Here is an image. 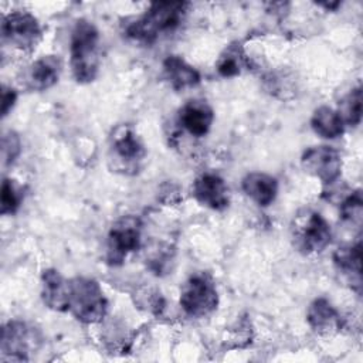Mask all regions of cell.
Instances as JSON below:
<instances>
[{"label": "cell", "mask_w": 363, "mask_h": 363, "mask_svg": "<svg viewBox=\"0 0 363 363\" xmlns=\"http://www.w3.org/2000/svg\"><path fill=\"white\" fill-rule=\"evenodd\" d=\"M306 320L309 326L320 335L333 333L340 329L342 325L339 312L325 298H316L309 303L306 311Z\"/></svg>", "instance_id": "cell-18"}, {"label": "cell", "mask_w": 363, "mask_h": 363, "mask_svg": "<svg viewBox=\"0 0 363 363\" xmlns=\"http://www.w3.org/2000/svg\"><path fill=\"white\" fill-rule=\"evenodd\" d=\"M363 216V197L362 190L350 191L340 201V218L343 223L360 227Z\"/></svg>", "instance_id": "cell-22"}, {"label": "cell", "mask_w": 363, "mask_h": 363, "mask_svg": "<svg viewBox=\"0 0 363 363\" xmlns=\"http://www.w3.org/2000/svg\"><path fill=\"white\" fill-rule=\"evenodd\" d=\"M292 240L296 250L305 255L322 252L332 241V230L322 214L303 210L292 224Z\"/></svg>", "instance_id": "cell-4"}, {"label": "cell", "mask_w": 363, "mask_h": 363, "mask_svg": "<svg viewBox=\"0 0 363 363\" xmlns=\"http://www.w3.org/2000/svg\"><path fill=\"white\" fill-rule=\"evenodd\" d=\"M241 189L259 207H268L278 194V180L262 172L247 173L241 180Z\"/></svg>", "instance_id": "cell-15"}, {"label": "cell", "mask_w": 363, "mask_h": 363, "mask_svg": "<svg viewBox=\"0 0 363 363\" xmlns=\"http://www.w3.org/2000/svg\"><path fill=\"white\" fill-rule=\"evenodd\" d=\"M333 264L337 272L354 288L362 286V244H347L339 247L333 252Z\"/></svg>", "instance_id": "cell-16"}, {"label": "cell", "mask_w": 363, "mask_h": 363, "mask_svg": "<svg viewBox=\"0 0 363 363\" xmlns=\"http://www.w3.org/2000/svg\"><path fill=\"white\" fill-rule=\"evenodd\" d=\"M17 101V92L14 88L3 85L1 88V116L6 118L9 112L13 109Z\"/></svg>", "instance_id": "cell-25"}, {"label": "cell", "mask_w": 363, "mask_h": 363, "mask_svg": "<svg viewBox=\"0 0 363 363\" xmlns=\"http://www.w3.org/2000/svg\"><path fill=\"white\" fill-rule=\"evenodd\" d=\"M163 77L176 91L193 88L200 82L199 71L179 55H169L163 61Z\"/></svg>", "instance_id": "cell-17"}, {"label": "cell", "mask_w": 363, "mask_h": 363, "mask_svg": "<svg viewBox=\"0 0 363 363\" xmlns=\"http://www.w3.org/2000/svg\"><path fill=\"white\" fill-rule=\"evenodd\" d=\"M214 112L203 99L187 101L179 111L180 126L194 138L206 136L213 125Z\"/></svg>", "instance_id": "cell-12"}, {"label": "cell", "mask_w": 363, "mask_h": 363, "mask_svg": "<svg viewBox=\"0 0 363 363\" xmlns=\"http://www.w3.org/2000/svg\"><path fill=\"white\" fill-rule=\"evenodd\" d=\"M111 160L123 173H136L146 156V149L140 138L128 125L118 126L111 136Z\"/></svg>", "instance_id": "cell-8"}, {"label": "cell", "mask_w": 363, "mask_h": 363, "mask_svg": "<svg viewBox=\"0 0 363 363\" xmlns=\"http://www.w3.org/2000/svg\"><path fill=\"white\" fill-rule=\"evenodd\" d=\"M337 113L345 125L357 126L362 119V88L352 89L340 102Z\"/></svg>", "instance_id": "cell-21"}, {"label": "cell", "mask_w": 363, "mask_h": 363, "mask_svg": "<svg viewBox=\"0 0 363 363\" xmlns=\"http://www.w3.org/2000/svg\"><path fill=\"white\" fill-rule=\"evenodd\" d=\"M69 281H67L57 269L48 268L41 274V298L52 311H68Z\"/></svg>", "instance_id": "cell-13"}, {"label": "cell", "mask_w": 363, "mask_h": 363, "mask_svg": "<svg viewBox=\"0 0 363 363\" xmlns=\"http://www.w3.org/2000/svg\"><path fill=\"white\" fill-rule=\"evenodd\" d=\"M1 40L13 48L31 51L41 40V26L28 11H11L1 20Z\"/></svg>", "instance_id": "cell-7"}, {"label": "cell", "mask_w": 363, "mask_h": 363, "mask_svg": "<svg viewBox=\"0 0 363 363\" xmlns=\"http://www.w3.org/2000/svg\"><path fill=\"white\" fill-rule=\"evenodd\" d=\"M301 164L306 173L319 179L325 186L337 182L342 173V156L330 146L308 147L301 157Z\"/></svg>", "instance_id": "cell-9"}, {"label": "cell", "mask_w": 363, "mask_h": 363, "mask_svg": "<svg viewBox=\"0 0 363 363\" xmlns=\"http://www.w3.org/2000/svg\"><path fill=\"white\" fill-rule=\"evenodd\" d=\"M71 71L77 82H92L99 71V31L94 23L78 20L69 40Z\"/></svg>", "instance_id": "cell-2"}, {"label": "cell", "mask_w": 363, "mask_h": 363, "mask_svg": "<svg viewBox=\"0 0 363 363\" xmlns=\"http://www.w3.org/2000/svg\"><path fill=\"white\" fill-rule=\"evenodd\" d=\"M193 196L204 207L221 211L230 204L228 187L216 173H203L193 182Z\"/></svg>", "instance_id": "cell-11"}, {"label": "cell", "mask_w": 363, "mask_h": 363, "mask_svg": "<svg viewBox=\"0 0 363 363\" xmlns=\"http://www.w3.org/2000/svg\"><path fill=\"white\" fill-rule=\"evenodd\" d=\"M142 224L133 216H125L115 221L106 238V262L109 265H121L130 252L140 247Z\"/></svg>", "instance_id": "cell-6"}, {"label": "cell", "mask_w": 363, "mask_h": 363, "mask_svg": "<svg viewBox=\"0 0 363 363\" xmlns=\"http://www.w3.org/2000/svg\"><path fill=\"white\" fill-rule=\"evenodd\" d=\"M189 10L186 1H157L145 14L133 18L125 27L128 38L140 44H153L162 34L174 31Z\"/></svg>", "instance_id": "cell-1"}, {"label": "cell", "mask_w": 363, "mask_h": 363, "mask_svg": "<svg viewBox=\"0 0 363 363\" xmlns=\"http://www.w3.org/2000/svg\"><path fill=\"white\" fill-rule=\"evenodd\" d=\"M21 203V193L10 179H4L1 183L0 196V213L3 216L14 214Z\"/></svg>", "instance_id": "cell-23"}, {"label": "cell", "mask_w": 363, "mask_h": 363, "mask_svg": "<svg viewBox=\"0 0 363 363\" xmlns=\"http://www.w3.org/2000/svg\"><path fill=\"white\" fill-rule=\"evenodd\" d=\"M345 123L336 109L322 105L316 108L311 116V128L313 132L325 139H336L343 135Z\"/></svg>", "instance_id": "cell-19"}, {"label": "cell", "mask_w": 363, "mask_h": 363, "mask_svg": "<svg viewBox=\"0 0 363 363\" xmlns=\"http://www.w3.org/2000/svg\"><path fill=\"white\" fill-rule=\"evenodd\" d=\"M34 330L21 320H10L1 330V360L24 362L34 347Z\"/></svg>", "instance_id": "cell-10"}, {"label": "cell", "mask_w": 363, "mask_h": 363, "mask_svg": "<svg viewBox=\"0 0 363 363\" xmlns=\"http://www.w3.org/2000/svg\"><path fill=\"white\" fill-rule=\"evenodd\" d=\"M21 152V143L20 138L16 132L9 130L3 135L1 139V155H3V162L4 164H10L16 160V157Z\"/></svg>", "instance_id": "cell-24"}, {"label": "cell", "mask_w": 363, "mask_h": 363, "mask_svg": "<svg viewBox=\"0 0 363 363\" xmlns=\"http://www.w3.org/2000/svg\"><path fill=\"white\" fill-rule=\"evenodd\" d=\"M218 305L214 279L207 272H196L187 278L180 289V306L191 318H204Z\"/></svg>", "instance_id": "cell-5"}, {"label": "cell", "mask_w": 363, "mask_h": 363, "mask_svg": "<svg viewBox=\"0 0 363 363\" xmlns=\"http://www.w3.org/2000/svg\"><path fill=\"white\" fill-rule=\"evenodd\" d=\"M244 64H245V54L241 45L234 43L227 45L224 51L220 54L216 68L221 77L231 78V77L240 75Z\"/></svg>", "instance_id": "cell-20"}, {"label": "cell", "mask_w": 363, "mask_h": 363, "mask_svg": "<svg viewBox=\"0 0 363 363\" xmlns=\"http://www.w3.org/2000/svg\"><path fill=\"white\" fill-rule=\"evenodd\" d=\"M68 311L82 323L101 322L108 311V301L99 284L86 277L69 279Z\"/></svg>", "instance_id": "cell-3"}, {"label": "cell", "mask_w": 363, "mask_h": 363, "mask_svg": "<svg viewBox=\"0 0 363 363\" xmlns=\"http://www.w3.org/2000/svg\"><path fill=\"white\" fill-rule=\"evenodd\" d=\"M61 60L57 55H44L35 60L26 72V84L34 91H47L58 82Z\"/></svg>", "instance_id": "cell-14"}]
</instances>
